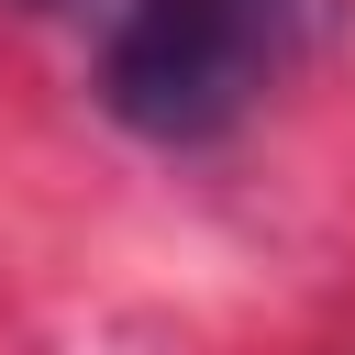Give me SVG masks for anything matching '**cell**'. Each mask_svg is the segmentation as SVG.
Returning <instances> with one entry per match:
<instances>
[{
  "instance_id": "obj_1",
  "label": "cell",
  "mask_w": 355,
  "mask_h": 355,
  "mask_svg": "<svg viewBox=\"0 0 355 355\" xmlns=\"http://www.w3.org/2000/svg\"><path fill=\"white\" fill-rule=\"evenodd\" d=\"M333 22L344 0H100L89 89L122 133L200 155V144H233L333 44Z\"/></svg>"
}]
</instances>
